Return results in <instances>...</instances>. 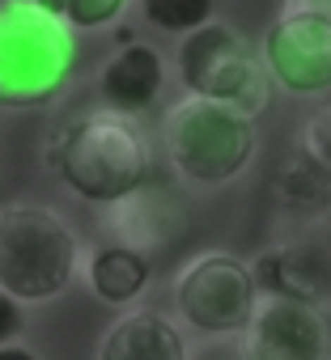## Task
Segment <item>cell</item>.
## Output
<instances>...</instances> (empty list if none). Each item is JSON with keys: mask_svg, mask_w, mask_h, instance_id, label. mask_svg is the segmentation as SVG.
I'll return each instance as SVG.
<instances>
[{"mask_svg": "<svg viewBox=\"0 0 331 360\" xmlns=\"http://www.w3.org/2000/svg\"><path fill=\"white\" fill-rule=\"evenodd\" d=\"M98 360H192L183 326L161 309H132L106 326Z\"/></svg>", "mask_w": 331, "mask_h": 360, "instance_id": "obj_12", "label": "cell"}, {"mask_svg": "<svg viewBox=\"0 0 331 360\" xmlns=\"http://www.w3.org/2000/svg\"><path fill=\"white\" fill-rule=\"evenodd\" d=\"M272 200L280 212H293V217H323L327 204H331V178L310 165L306 157H285L268 183Z\"/></svg>", "mask_w": 331, "mask_h": 360, "instance_id": "obj_14", "label": "cell"}, {"mask_svg": "<svg viewBox=\"0 0 331 360\" xmlns=\"http://www.w3.org/2000/svg\"><path fill=\"white\" fill-rule=\"evenodd\" d=\"M161 144L170 169L192 187H225L255 157V123L230 106L183 98L161 119Z\"/></svg>", "mask_w": 331, "mask_h": 360, "instance_id": "obj_4", "label": "cell"}, {"mask_svg": "<svg viewBox=\"0 0 331 360\" xmlns=\"http://www.w3.org/2000/svg\"><path fill=\"white\" fill-rule=\"evenodd\" d=\"M246 267H251V280H255L259 297H280V301L318 305V297L327 292V267H323V259H318L306 242L268 246V250H259Z\"/></svg>", "mask_w": 331, "mask_h": 360, "instance_id": "obj_11", "label": "cell"}, {"mask_svg": "<svg viewBox=\"0 0 331 360\" xmlns=\"http://www.w3.org/2000/svg\"><path fill=\"white\" fill-rule=\"evenodd\" d=\"M153 148L136 119L89 110L51 140V169L81 200L111 208L149 183Z\"/></svg>", "mask_w": 331, "mask_h": 360, "instance_id": "obj_1", "label": "cell"}, {"mask_svg": "<svg viewBox=\"0 0 331 360\" xmlns=\"http://www.w3.org/2000/svg\"><path fill=\"white\" fill-rule=\"evenodd\" d=\"M318 225H323V233H327V238H331V204H327V212H323V217H318Z\"/></svg>", "mask_w": 331, "mask_h": 360, "instance_id": "obj_20", "label": "cell"}, {"mask_svg": "<svg viewBox=\"0 0 331 360\" xmlns=\"http://www.w3.org/2000/svg\"><path fill=\"white\" fill-rule=\"evenodd\" d=\"M175 72L187 98L230 106L251 123L272 102V77L263 56L230 22H208L196 34H187L175 56Z\"/></svg>", "mask_w": 331, "mask_h": 360, "instance_id": "obj_5", "label": "cell"}, {"mask_svg": "<svg viewBox=\"0 0 331 360\" xmlns=\"http://www.w3.org/2000/svg\"><path fill=\"white\" fill-rule=\"evenodd\" d=\"M73 30L47 0H0V110H39L73 77Z\"/></svg>", "mask_w": 331, "mask_h": 360, "instance_id": "obj_2", "label": "cell"}, {"mask_svg": "<svg viewBox=\"0 0 331 360\" xmlns=\"http://www.w3.org/2000/svg\"><path fill=\"white\" fill-rule=\"evenodd\" d=\"M81 276H85L89 292H94L98 301H106V305H132V301L149 288L153 263H149L144 255L127 250V246L106 242V246H94V250L81 259Z\"/></svg>", "mask_w": 331, "mask_h": 360, "instance_id": "obj_13", "label": "cell"}, {"mask_svg": "<svg viewBox=\"0 0 331 360\" xmlns=\"http://www.w3.org/2000/svg\"><path fill=\"white\" fill-rule=\"evenodd\" d=\"M22 326H26V314H22V305L0 288V347H9V343H18V335H22Z\"/></svg>", "mask_w": 331, "mask_h": 360, "instance_id": "obj_18", "label": "cell"}, {"mask_svg": "<svg viewBox=\"0 0 331 360\" xmlns=\"http://www.w3.org/2000/svg\"><path fill=\"white\" fill-rule=\"evenodd\" d=\"M81 238L43 204L0 208V288L18 305H47L81 276Z\"/></svg>", "mask_w": 331, "mask_h": 360, "instance_id": "obj_3", "label": "cell"}, {"mask_svg": "<svg viewBox=\"0 0 331 360\" xmlns=\"http://www.w3.org/2000/svg\"><path fill=\"white\" fill-rule=\"evenodd\" d=\"M140 18L157 30H170V34H196L200 26L217 22V5L213 0H144Z\"/></svg>", "mask_w": 331, "mask_h": 360, "instance_id": "obj_15", "label": "cell"}, {"mask_svg": "<svg viewBox=\"0 0 331 360\" xmlns=\"http://www.w3.org/2000/svg\"><path fill=\"white\" fill-rule=\"evenodd\" d=\"M259 305L251 267L230 250H204L175 276V314L200 335H242Z\"/></svg>", "mask_w": 331, "mask_h": 360, "instance_id": "obj_6", "label": "cell"}, {"mask_svg": "<svg viewBox=\"0 0 331 360\" xmlns=\"http://www.w3.org/2000/svg\"><path fill=\"white\" fill-rule=\"evenodd\" d=\"M301 157L331 178V102L314 106L301 123Z\"/></svg>", "mask_w": 331, "mask_h": 360, "instance_id": "obj_17", "label": "cell"}, {"mask_svg": "<svg viewBox=\"0 0 331 360\" xmlns=\"http://www.w3.org/2000/svg\"><path fill=\"white\" fill-rule=\"evenodd\" d=\"M263 64L285 94L331 89V0H285L272 18Z\"/></svg>", "mask_w": 331, "mask_h": 360, "instance_id": "obj_7", "label": "cell"}, {"mask_svg": "<svg viewBox=\"0 0 331 360\" xmlns=\"http://www.w3.org/2000/svg\"><path fill=\"white\" fill-rule=\"evenodd\" d=\"M47 5L68 30H102L127 13L123 0H47Z\"/></svg>", "mask_w": 331, "mask_h": 360, "instance_id": "obj_16", "label": "cell"}, {"mask_svg": "<svg viewBox=\"0 0 331 360\" xmlns=\"http://www.w3.org/2000/svg\"><path fill=\"white\" fill-rule=\"evenodd\" d=\"M327 356H331V322L318 305L259 297L242 330V360H327Z\"/></svg>", "mask_w": 331, "mask_h": 360, "instance_id": "obj_8", "label": "cell"}, {"mask_svg": "<svg viewBox=\"0 0 331 360\" xmlns=\"http://www.w3.org/2000/svg\"><path fill=\"white\" fill-rule=\"evenodd\" d=\"M161 89H166V60L149 43L119 47L98 72V94H102L106 110L123 115V119H136V115L153 110Z\"/></svg>", "mask_w": 331, "mask_h": 360, "instance_id": "obj_10", "label": "cell"}, {"mask_svg": "<svg viewBox=\"0 0 331 360\" xmlns=\"http://www.w3.org/2000/svg\"><path fill=\"white\" fill-rule=\"evenodd\" d=\"M102 225L111 229L115 246H127V250L149 259L157 250H170L192 229V217H187V208H183V200L175 191L144 183L140 191H132L119 204L102 208Z\"/></svg>", "mask_w": 331, "mask_h": 360, "instance_id": "obj_9", "label": "cell"}, {"mask_svg": "<svg viewBox=\"0 0 331 360\" xmlns=\"http://www.w3.org/2000/svg\"><path fill=\"white\" fill-rule=\"evenodd\" d=\"M0 360H43V356L26 343H9V347H0Z\"/></svg>", "mask_w": 331, "mask_h": 360, "instance_id": "obj_19", "label": "cell"}]
</instances>
